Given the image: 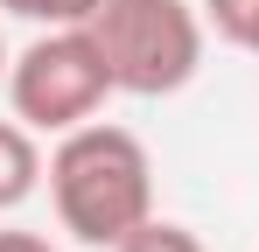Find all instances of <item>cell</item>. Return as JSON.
Returning a JSON list of instances; mask_svg holds the SVG:
<instances>
[{
  "label": "cell",
  "mask_w": 259,
  "mask_h": 252,
  "mask_svg": "<svg viewBox=\"0 0 259 252\" xmlns=\"http://www.w3.org/2000/svg\"><path fill=\"white\" fill-rule=\"evenodd\" d=\"M49 196H56V217H63V231L77 245L112 252L126 231H140L154 217V161H147L140 133L84 119L70 133H56Z\"/></svg>",
  "instance_id": "obj_1"
},
{
  "label": "cell",
  "mask_w": 259,
  "mask_h": 252,
  "mask_svg": "<svg viewBox=\"0 0 259 252\" xmlns=\"http://www.w3.org/2000/svg\"><path fill=\"white\" fill-rule=\"evenodd\" d=\"M84 28L126 98H168L203 70V14L189 0H98Z\"/></svg>",
  "instance_id": "obj_2"
},
{
  "label": "cell",
  "mask_w": 259,
  "mask_h": 252,
  "mask_svg": "<svg viewBox=\"0 0 259 252\" xmlns=\"http://www.w3.org/2000/svg\"><path fill=\"white\" fill-rule=\"evenodd\" d=\"M119 84L105 70V49L91 42V28H42L7 63V105L35 133H70V126L98 119V105Z\"/></svg>",
  "instance_id": "obj_3"
},
{
  "label": "cell",
  "mask_w": 259,
  "mask_h": 252,
  "mask_svg": "<svg viewBox=\"0 0 259 252\" xmlns=\"http://www.w3.org/2000/svg\"><path fill=\"white\" fill-rule=\"evenodd\" d=\"M42 147H35V126L0 119V210H21L35 189H42Z\"/></svg>",
  "instance_id": "obj_4"
},
{
  "label": "cell",
  "mask_w": 259,
  "mask_h": 252,
  "mask_svg": "<svg viewBox=\"0 0 259 252\" xmlns=\"http://www.w3.org/2000/svg\"><path fill=\"white\" fill-rule=\"evenodd\" d=\"M203 28H217L231 49L259 56V0H203Z\"/></svg>",
  "instance_id": "obj_5"
},
{
  "label": "cell",
  "mask_w": 259,
  "mask_h": 252,
  "mask_svg": "<svg viewBox=\"0 0 259 252\" xmlns=\"http://www.w3.org/2000/svg\"><path fill=\"white\" fill-rule=\"evenodd\" d=\"M98 0H0V14L14 21H35V28H84Z\"/></svg>",
  "instance_id": "obj_6"
},
{
  "label": "cell",
  "mask_w": 259,
  "mask_h": 252,
  "mask_svg": "<svg viewBox=\"0 0 259 252\" xmlns=\"http://www.w3.org/2000/svg\"><path fill=\"white\" fill-rule=\"evenodd\" d=\"M112 252H203V238L189 224H168V217H147L140 231H126Z\"/></svg>",
  "instance_id": "obj_7"
},
{
  "label": "cell",
  "mask_w": 259,
  "mask_h": 252,
  "mask_svg": "<svg viewBox=\"0 0 259 252\" xmlns=\"http://www.w3.org/2000/svg\"><path fill=\"white\" fill-rule=\"evenodd\" d=\"M0 252H56L42 231H0Z\"/></svg>",
  "instance_id": "obj_8"
},
{
  "label": "cell",
  "mask_w": 259,
  "mask_h": 252,
  "mask_svg": "<svg viewBox=\"0 0 259 252\" xmlns=\"http://www.w3.org/2000/svg\"><path fill=\"white\" fill-rule=\"evenodd\" d=\"M7 63H14V56H7V42H0V91H7Z\"/></svg>",
  "instance_id": "obj_9"
}]
</instances>
